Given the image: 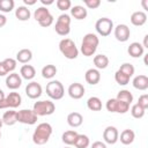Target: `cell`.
<instances>
[{
	"label": "cell",
	"mask_w": 148,
	"mask_h": 148,
	"mask_svg": "<svg viewBox=\"0 0 148 148\" xmlns=\"http://www.w3.org/2000/svg\"><path fill=\"white\" fill-rule=\"evenodd\" d=\"M84 79H86L87 83H89V84H91V86H95V84H97V83L99 82V80H101V73H99V71L96 69V68H89V69L86 72V74H84Z\"/></svg>",
	"instance_id": "cell-15"
},
{
	"label": "cell",
	"mask_w": 148,
	"mask_h": 148,
	"mask_svg": "<svg viewBox=\"0 0 148 148\" xmlns=\"http://www.w3.org/2000/svg\"><path fill=\"white\" fill-rule=\"evenodd\" d=\"M95 29L98 35H101L102 37H106L113 30V22L109 17H101L96 21Z\"/></svg>",
	"instance_id": "cell-8"
},
{
	"label": "cell",
	"mask_w": 148,
	"mask_h": 148,
	"mask_svg": "<svg viewBox=\"0 0 148 148\" xmlns=\"http://www.w3.org/2000/svg\"><path fill=\"white\" fill-rule=\"evenodd\" d=\"M23 2L27 5V6H32L37 2V0H23Z\"/></svg>",
	"instance_id": "cell-47"
},
{
	"label": "cell",
	"mask_w": 148,
	"mask_h": 148,
	"mask_svg": "<svg viewBox=\"0 0 148 148\" xmlns=\"http://www.w3.org/2000/svg\"><path fill=\"white\" fill-rule=\"evenodd\" d=\"M5 97H6V96H5V92H3V91L0 89V101H1V99H3Z\"/></svg>",
	"instance_id": "cell-50"
},
{
	"label": "cell",
	"mask_w": 148,
	"mask_h": 148,
	"mask_svg": "<svg viewBox=\"0 0 148 148\" xmlns=\"http://www.w3.org/2000/svg\"><path fill=\"white\" fill-rule=\"evenodd\" d=\"M53 20H54V18H53V16H52V14H51V15H50V16H47L44 21H42V22L39 23V25H40V27H43V28L50 27V25L53 23Z\"/></svg>",
	"instance_id": "cell-42"
},
{
	"label": "cell",
	"mask_w": 148,
	"mask_h": 148,
	"mask_svg": "<svg viewBox=\"0 0 148 148\" xmlns=\"http://www.w3.org/2000/svg\"><path fill=\"white\" fill-rule=\"evenodd\" d=\"M99 44V39L97 37V35L95 34H86L83 36L82 43H81V52L84 57H91L95 54L97 46Z\"/></svg>",
	"instance_id": "cell-2"
},
{
	"label": "cell",
	"mask_w": 148,
	"mask_h": 148,
	"mask_svg": "<svg viewBox=\"0 0 148 148\" xmlns=\"http://www.w3.org/2000/svg\"><path fill=\"white\" fill-rule=\"evenodd\" d=\"M84 91H86V89H84L83 84H81L79 82H74V83L69 84L68 90H67L69 97L73 98V99H80V98H82L83 95H84Z\"/></svg>",
	"instance_id": "cell-13"
},
{
	"label": "cell",
	"mask_w": 148,
	"mask_h": 148,
	"mask_svg": "<svg viewBox=\"0 0 148 148\" xmlns=\"http://www.w3.org/2000/svg\"><path fill=\"white\" fill-rule=\"evenodd\" d=\"M15 2L14 0H0V12L9 13L14 9Z\"/></svg>",
	"instance_id": "cell-35"
},
{
	"label": "cell",
	"mask_w": 148,
	"mask_h": 148,
	"mask_svg": "<svg viewBox=\"0 0 148 148\" xmlns=\"http://www.w3.org/2000/svg\"><path fill=\"white\" fill-rule=\"evenodd\" d=\"M46 94L50 98L54 99V101H58V99H61L65 95V89H64V86L60 81L58 80H52L50 81L47 84H46Z\"/></svg>",
	"instance_id": "cell-4"
},
{
	"label": "cell",
	"mask_w": 148,
	"mask_h": 148,
	"mask_svg": "<svg viewBox=\"0 0 148 148\" xmlns=\"http://www.w3.org/2000/svg\"><path fill=\"white\" fill-rule=\"evenodd\" d=\"M116 98H117L118 101H121V102L127 103L128 105H131L132 102H133V95H132V92H131L130 90H126V89L120 90V91L117 94V97H116Z\"/></svg>",
	"instance_id": "cell-30"
},
{
	"label": "cell",
	"mask_w": 148,
	"mask_h": 148,
	"mask_svg": "<svg viewBox=\"0 0 148 148\" xmlns=\"http://www.w3.org/2000/svg\"><path fill=\"white\" fill-rule=\"evenodd\" d=\"M32 59V52L29 49H22L16 53V61L21 64H28Z\"/></svg>",
	"instance_id": "cell-23"
},
{
	"label": "cell",
	"mask_w": 148,
	"mask_h": 148,
	"mask_svg": "<svg viewBox=\"0 0 148 148\" xmlns=\"http://www.w3.org/2000/svg\"><path fill=\"white\" fill-rule=\"evenodd\" d=\"M94 65L96 69H105L109 66V58L105 54H97L94 57Z\"/></svg>",
	"instance_id": "cell-25"
},
{
	"label": "cell",
	"mask_w": 148,
	"mask_h": 148,
	"mask_svg": "<svg viewBox=\"0 0 148 148\" xmlns=\"http://www.w3.org/2000/svg\"><path fill=\"white\" fill-rule=\"evenodd\" d=\"M2 125H3V123H2V119L0 118V128H1V126H2Z\"/></svg>",
	"instance_id": "cell-51"
},
{
	"label": "cell",
	"mask_w": 148,
	"mask_h": 148,
	"mask_svg": "<svg viewBox=\"0 0 148 148\" xmlns=\"http://www.w3.org/2000/svg\"><path fill=\"white\" fill-rule=\"evenodd\" d=\"M42 92H43V88L42 86L38 83V82H35V81H31L30 83L27 84L25 87V94L29 98L31 99H37L42 96Z\"/></svg>",
	"instance_id": "cell-10"
},
{
	"label": "cell",
	"mask_w": 148,
	"mask_h": 148,
	"mask_svg": "<svg viewBox=\"0 0 148 148\" xmlns=\"http://www.w3.org/2000/svg\"><path fill=\"white\" fill-rule=\"evenodd\" d=\"M87 106L91 111H101L102 110V101L96 96L89 97L87 101Z\"/></svg>",
	"instance_id": "cell-29"
},
{
	"label": "cell",
	"mask_w": 148,
	"mask_h": 148,
	"mask_svg": "<svg viewBox=\"0 0 148 148\" xmlns=\"http://www.w3.org/2000/svg\"><path fill=\"white\" fill-rule=\"evenodd\" d=\"M57 74V67L54 65H45L42 68V76L44 79H52Z\"/></svg>",
	"instance_id": "cell-32"
},
{
	"label": "cell",
	"mask_w": 148,
	"mask_h": 148,
	"mask_svg": "<svg viewBox=\"0 0 148 148\" xmlns=\"http://www.w3.org/2000/svg\"><path fill=\"white\" fill-rule=\"evenodd\" d=\"M2 123L7 126H13L14 124L17 123V119H16V111L14 110H9V111H6L3 114H2Z\"/></svg>",
	"instance_id": "cell-27"
},
{
	"label": "cell",
	"mask_w": 148,
	"mask_h": 148,
	"mask_svg": "<svg viewBox=\"0 0 148 148\" xmlns=\"http://www.w3.org/2000/svg\"><path fill=\"white\" fill-rule=\"evenodd\" d=\"M22 103V97L18 92L16 91H12L9 92L3 99L0 101V110L2 109H15V108H18Z\"/></svg>",
	"instance_id": "cell-7"
},
{
	"label": "cell",
	"mask_w": 148,
	"mask_h": 148,
	"mask_svg": "<svg viewBox=\"0 0 148 148\" xmlns=\"http://www.w3.org/2000/svg\"><path fill=\"white\" fill-rule=\"evenodd\" d=\"M40 2H42L44 6H49V5H52L54 1H53V0H40Z\"/></svg>",
	"instance_id": "cell-48"
},
{
	"label": "cell",
	"mask_w": 148,
	"mask_h": 148,
	"mask_svg": "<svg viewBox=\"0 0 148 148\" xmlns=\"http://www.w3.org/2000/svg\"><path fill=\"white\" fill-rule=\"evenodd\" d=\"M21 84H22V77H21L20 74L13 72V73L7 75V77H6V86H7L8 89L16 90V89H18L21 87Z\"/></svg>",
	"instance_id": "cell-14"
},
{
	"label": "cell",
	"mask_w": 148,
	"mask_h": 148,
	"mask_svg": "<svg viewBox=\"0 0 148 148\" xmlns=\"http://www.w3.org/2000/svg\"><path fill=\"white\" fill-rule=\"evenodd\" d=\"M134 139H135V133L132 130H130V128L124 130L120 133V136L118 138V140H120V142L123 145H126V146L127 145H131L134 141Z\"/></svg>",
	"instance_id": "cell-21"
},
{
	"label": "cell",
	"mask_w": 148,
	"mask_h": 148,
	"mask_svg": "<svg viewBox=\"0 0 148 148\" xmlns=\"http://www.w3.org/2000/svg\"><path fill=\"white\" fill-rule=\"evenodd\" d=\"M64 148H71V147H69V146H67V147H64Z\"/></svg>",
	"instance_id": "cell-52"
},
{
	"label": "cell",
	"mask_w": 148,
	"mask_h": 148,
	"mask_svg": "<svg viewBox=\"0 0 148 148\" xmlns=\"http://www.w3.org/2000/svg\"><path fill=\"white\" fill-rule=\"evenodd\" d=\"M83 123V117L81 113L79 112H71L68 116H67V124L71 126V127H79L81 126Z\"/></svg>",
	"instance_id": "cell-19"
},
{
	"label": "cell",
	"mask_w": 148,
	"mask_h": 148,
	"mask_svg": "<svg viewBox=\"0 0 148 148\" xmlns=\"http://www.w3.org/2000/svg\"><path fill=\"white\" fill-rule=\"evenodd\" d=\"M83 2L89 9H96L101 6V0H84Z\"/></svg>",
	"instance_id": "cell-41"
},
{
	"label": "cell",
	"mask_w": 148,
	"mask_h": 148,
	"mask_svg": "<svg viewBox=\"0 0 148 148\" xmlns=\"http://www.w3.org/2000/svg\"><path fill=\"white\" fill-rule=\"evenodd\" d=\"M127 52L128 54L132 57V58H140L143 56V52H145V49L143 46L138 43V42H133L130 44V46L127 47Z\"/></svg>",
	"instance_id": "cell-17"
},
{
	"label": "cell",
	"mask_w": 148,
	"mask_h": 148,
	"mask_svg": "<svg viewBox=\"0 0 148 148\" xmlns=\"http://www.w3.org/2000/svg\"><path fill=\"white\" fill-rule=\"evenodd\" d=\"M77 135H79V133H77L76 131H74V130H69V131H66V132L62 133V135H61V140H62V142L66 143L67 146H72V145H74L75 139H76Z\"/></svg>",
	"instance_id": "cell-26"
},
{
	"label": "cell",
	"mask_w": 148,
	"mask_h": 148,
	"mask_svg": "<svg viewBox=\"0 0 148 148\" xmlns=\"http://www.w3.org/2000/svg\"><path fill=\"white\" fill-rule=\"evenodd\" d=\"M7 74H8V71L6 69L3 62L0 61V76H5V75H7Z\"/></svg>",
	"instance_id": "cell-44"
},
{
	"label": "cell",
	"mask_w": 148,
	"mask_h": 148,
	"mask_svg": "<svg viewBox=\"0 0 148 148\" xmlns=\"http://www.w3.org/2000/svg\"><path fill=\"white\" fill-rule=\"evenodd\" d=\"M119 71L123 72L124 74H126L128 77H132L133 74H134V72H135V68H134V66H133L132 64H130V62H124L123 65H120Z\"/></svg>",
	"instance_id": "cell-36"
},
{
	"label": "cell",
	"mask_w": 148,
	"mask_h": 148,
	"mask_svg": "<svg viewBox=\"0 0 148 148\" xmlns=\"http://www.w3.org/2000/svg\"><path fill=\"white\" fill-rule=\"evenodd\" d=\"M105 108L109 112H112V113H118V99L117 98H110L108 99L106 104H105Z\"/></svg>",
	"instance_id": "cell-37"
},
{
	"label": "cell",
	"mask_w": 148,
	"mask_h": 148,
	"mask_svg": "<svg viewBox=\"0 0 148 148\" xmlns=\"http://www.w3.org/2000/svg\"><path fill=\"white\" fill-rule=\"evenodd\" d=\"M71 15L76 20H84L88 15V12L83 6L76 5V6L71 8Z\"/></svg>",
	"instance_id": "cell-22"
},
{
	"label": "cell",
	"mask_w": 148,
	"mask_h": 148,
	"mask_svg": "<svg viewBox=\"0 0 148 148\" xmlns=\"http://www.w3.org/2000/svg\"><path fill=\"white\" fill-rule=\"evenodd\" d=\"M57 7L58 9H60L61 12H66L67 9L72 8V2L71 0H57Z\"/></svg>",
	"instance_id": "cell-39"
},
{
	"label": "cell",
	"mask_w": 148,
	"mask_h": 148,
	"mask_svg": "<svg viewBox=\"0 0 148 148\" xmlns=\"http://www.w3.org/2000/svg\"><path fill=\"white\" fill-rule=\"evenodd\" d=\"M15 16L18 21H28L31 16V13L27 6H20L15 9Z\"/></svg>",
	"instance_id": "cell-24"
},
{
	"label": "cell",
	"mask_w": 148,
	"mask_h": 148,
	"mask_svg": "<svg viewBox=\"0 0 148 148\" xmlns=\"http://www.w3.org/2000/svg\"><path fill=\"white\" fill-rule=\"evenodd\" d=\"M136 104H139L142 109L147 110V109H148V95H147V94L141 95V96L139 97V99H138V103H136Z\"/></svg>",
	"instance_id": "cell-40"
},
{
	"label": "cell",
	"mask_w": 148,
	"mask_h": 148,
	"mask_svg": "<svg viewBox=\"0 0 148 148\" xmlns=\"http://www.w3.org/2000/svg\"><path fill=\"white\" fill-rule=\"evenodd\" d=\"M0 139H1V131H0Z\"/></svg>",
	"instance_id": "cell-53"
},
{
	"label": "cell",
	"mask_w": 148,
	"mask_h": 148,
	"mask_svg": "<svg viewBox=\"0 0 148 148\" xmlns=\"http://www.w3.org/2000/svg\"><path fill=\"white\" fill-rule=\"evenodd\" d=\"M20 75L24 80H32L36 75V69L31 65H23L20 69Z\"/></svg>",
	"instance_id": "cell-20"
},
{
	"label": "cell",
	"mask_w": 148,
	"mask_h": 148,
	"mask_svg": "<svg viewBox=\"0 0 148 148\" xmlns=\"http://www.w3.org/2000/svg\"><path fill=\"white\" fill-rule=\"evenodd\" d=\"M119 132L114 126H108L103 131V139L109 145H114L118 141Z\"/></svg>",
	"instance_id": "cell-11"
},
{
	"label": "cell",
	"mask_w": 148,
	"mask_h": 148,
	"mask_svg": "<svg viewBox=\"0 0 148 148\" xmlns=\"http://www.w3.org/2000/svg\"><path fill=\"white\" fill-rule=\"evenodd\" d=\"M113 29H114V37L117 40H119L121 43L128 40V38L131 36V30L126 24H118Z\"/></svg>",
	"instance_id": "cell-12"
},
{
	"label": "cell",
	"mask_w": 148,
	"mask_h": 148,
	"mask_svg": "<svg viewBox=\"0 0 148 148\" xmlns=\"http://www.w3.org/2000/svg\"><path fill=\"white\" fill-rule=\"evenodd\" d=\"M54 30L59 36H67L71 31V16L68 14H61L58 16Z\"/></svg>",
	"instance_id": "cell-5"
},
{
	"label": "cell",
	"mask_w": 148,
	"mask_h": 148,
	"mask_svg": "<svg viewBox=\"0 0 148 148\" xmlns=\"http://www.w3.org/2000/svg\"><path fill=\"white\" fill-rule=\"evenodd\" d=\"M130 79H131V77H128L126 74H124V73L120 72L119 69L114 73V80H116V82H117L119 86H126V84L130 82Z\"/></svg>",
	"instance_id": "cell-33"
},
{
	"label": "cell",
	"mask_w": 148,
	"mask_h": 148,
	"mask_svg": "<svg viewBox=\"0 0 148 148\" xmlns=\"http://www.w3.org/2000/svg\"><path fill=\"white\" fill-rule=\"evenodd\" d=\"M34 112L39 117L50 116L56 111V105L51 101H37L32 108Z\"/></svg>",
	"instance_id": "cell-6"
},
{
	"label": "cell",
	"mask_w": 148,
	"mask_h": 148,
	"mask_svg": "<svg viewBox=\"0 0 148 148\" xmlns=\"http://www.w3.org/2000/svg\"><path fill=\"white\" fill-rule=\"evenodd\" d=\"M51 15V13H50V10L47 9V7H44V6H42V7H38L36 10H35V13H34V18L38 22V23H40L42 21H44L47 16H50Z\"/></svg>",
	"instance_id": "cell-28"
},
{
	"label": "cell",
	"mask_w": 148,
	"mask_h": 148,
	"mask_svg": "<svg viewBox=\"0 0 148 148\" xmlns=\"http://www.w3.org/2000/svg\"><path fill=\"white\" fill-rule=\"evenodd\" d=\"M16 119L21 124L25 125H34L37 123L38 116L34 112V110L29 109H22L20 111H16Z\"/></svg>",
	"instance_id": "cell-9"
},
{
	"label": "cell",
	"mask_w": 148,
	"mask_h": 148,
	"mask_svg": "<svg viewBox=\"0 0 148 148\" xmlns=\"http://www.w3.org/2000/svg\"><path fill=\"white\" fill-rule=\"evenodd\" d=\"M51 135H52V126L49 123H40L39 125H37L36 130L34 131L32 141L34 143L42 146L50 140Z\"/></svg>",
	"instance_id": "cell-1"
},
{
	"label": "cell",
	"mask_w": 148,
	"mask_h": 148,
	"mask_svg": "<svg viewBox=\"0 0 148 148\" xmlns=\"http://www.w3.org/2000/svg\"><path fill=\"white\" fill-rule=\"evenodd\" d=\"M59 50L62 53V56L69 60L76 59L79 56V50L75 45V43L71 38H64L59 42Z\"/></svg>",
	"instance_id": "cell-3"
},
{
	"label": "cell",
	"mask_w": 148,
	"mask_h": 148,
	"mask_svg": "<svg viewBox=\"0 0 148 148\" xmlns=\"http://www.w3.org/2000/svg\"><path fill=\"white\" fill-rule=\"evenodd\" d=\"M132 84L138 90H146L148 89V77L143 74H140L133 79Z\"/></svg>",
	"instance_id": "cell-18"
},
{
	"label": "cell",
	"mask_w": 148,
	"mask_h": 148,
	"mask_svg": "<svg viewBox=\"0 0 148 148\" xmlns=\"http://www.w3.org/2000/svg\"><path fill=\"white\" fill-rule=\"evenodd\" d=\"M147 1H148V0H142V6H143L145 9H148V7H147Z\"/></svg>",
	"instance_id": "cell-49"
},
{
	"label": "cell",
	"mask_w": 148,
	"mask_h": 148,
	"mask_svg": "<svg viewBox=\"0 0 148 148\" xmlns=\"http://www.w3.org/2000/svg\"><path fill=\"white\" fill-rule=\"evenodd\" d=\"M145 112H146V110L145 109H142L139 104H134V105H132V108H131V114H132V117L133 118H135V119H140V118H142L143 116H145Z\"/></svg>",
	"instance_id": "cell-34"
},
{
	"label": "cell",
	"mask_w": 148,
	"mask_h": 148,
	"mask_svg": "<svg viewBox=\"0 0 148 148\" xmlns=\"http://www.w3.org/2000/svg\"><path fill=\"white\" fill-rule=\"evenodd\" d=\"M131 23L135 27H141L147 22V14L142 10H136L131 15Z\"/></svg>",
	"instance_id": "cell-16"
},
{
	"label": "cell",
	"mask_w": 148,
	"mask_h": 148,
	"mask_svg": "<svg viewBox=\"0 0 148 148\" xmlns=\"http://www.w3.org/2000/svg\"><path fill=\"white\" fill-rule=\"evenodd\" d=\"M7 23V17L2 14H0V28H2L5 24Z\"/></svg>",
	"instance_id": "cell-45"
},
{
	"label": "cell",
	"mask_w": 148,
	"mask_h": 148,
	"mask_svg": "<svg viewBox=\"0 0 148 148\" xmlns=\"http://www.w3.org/2000/svg\"><path fill=\"white\" fill-rule=\"evenodd\" d=\"M89 145H90V140L86 134H79L74 142V146L76 148H88Z\"/></svg>",
	"instance_id": "cell-31"
},
{
	"label": "cell",
	"mask_w": 148,
	"mask_h": 148,
	"mask_svg": "<svg viewBox=\"0 0 148 148\" xmlns=\"http://www.w3.org/2000/svg\"><path fill=\"white\" fill-rule=\"evenodd\" d=\"M2 62L6 67V69L8 71V73H13V71L16 68V64H17L16 59H13V58H6L5 60H2Z\"/></svg>",
	"instance_id": "cell-38"
},
{
	"label": "cell",
	"mask_w": 148,
	"mask_h": 148,
	"mask_svg": "<svg viewBox=\"0 0 148 148\" xmlns=\"http://www.w3.org/2000/svg\"><path fill=\"white\" fill-rule=\"evenodd\" d=\"M90 148H106V145L102 141H95V142H92Z\"/></svg>",
	"instance_id": "cell-43"
},
{
	"label": "cell",
	"mask_w": 148,
	"mask_h": 148,
	"mask_svg": "<svg viewBox=\"0 0 148 148\" xmlns=\"http://www.w3.org/2000/svg\"><path fill=\"white\" fill-rule=\"evenodd\" d=\"M141 45L143 46V49H148V35H146L143 37V43Z\"/></svg>",
	"instance_id": "cell-46"
}]
</instances>
